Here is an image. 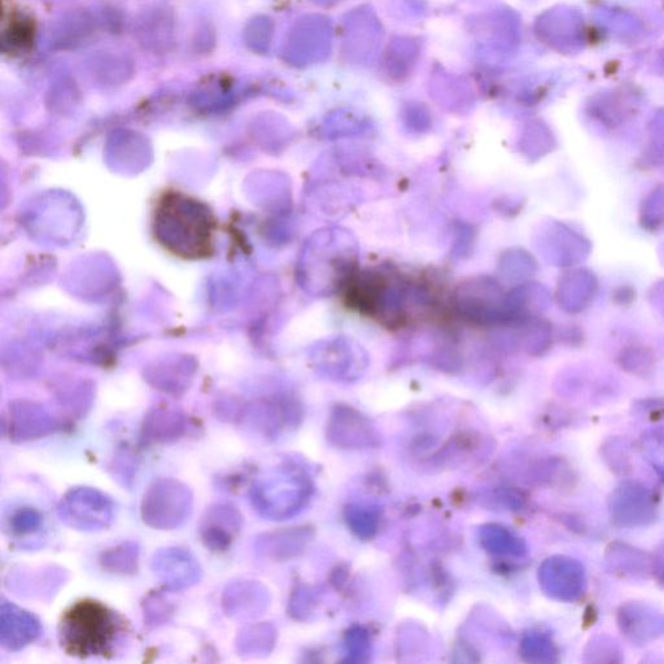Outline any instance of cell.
<instances>
[{
	"label": "cell",
	"mask_w": 664,
	"mask_h": 664,
	"mask_svg": "<svg viewBox=\"0 0 664 664\" xmlns=\"http://www.w3.org/2000/svg\"><path fill=\"white\" fill-rule=\"evenodd\" d=\"M360 246L355 234L340 226H327L305 242L297 277L305 293L330 297L347 289L358 274Z\"/></svg>",
	"instance_id": "obj_1"
},
{
	"label": "cell",
	"mask_w": 664,
	"mask_h": 664,
	"mask_svg": "<svg viewBox=\"0 0 664 664\" xmlns=\"http://www.w3.org/2000/svg\"><path fill=\"white\" fill-rule=\"evenodd\" d=\"M217 223L208 205L180 191L159 198L154 232L160 246L186 259L205 258L215 249Z\"/></svg>",
	"instance_id": "obj_2"
},
{
	"label": "cell",
	"mask_w": 664,
	"mask_h": 664,
	"mask_svg": "<svg viewBox=\"0 0 664 664\" xmlns=\"http://www.w3.org/2000/svg\"><path fill=\"white\" fill-rule=\"evenodd\" d=\"M129 636V623L96 600L75 602L61 616L58 637L67 654L79 658H111Z\"/></svg>",
	"instance_id": "obj_3"
},
{
	"label": "cell",
	"mask_w": 664,
	"mask_h": 664,
	"mask_svg": "<svg viewBox=\"0 0 664 664\" xmlns=\"http://www.w3.org/2000/svg\"><path fill=\"white\" fill-rule=\"evenodd\" d=\"M347 289L357 310L389 326L406 319L409 303L425 305L430 299L423 287L411 286L400 273L389 269L358 273Z\"/></svg>",
	"instance_id": "obj_4"
},
{
	"label": "cell",
	"mask_w": 664,
	"mask_h": 664,
	"mask_svg": "<svg viewBox=\"0 0 664 664\" xmlns=\"http://www.w3.org/2000/svg\"><path fill=\"white\" fill-rule=\"evenodd\" d=\"M315 483L307 469L285 461L252 483L249 500L256 513L268 521H287L308 505Z\"/></svg>",
	"instance_id": "obj_5"
},
{
	"label": "cell",
	"mask_w": 664,
	"mask_h": 664,
	"mask_svg": "<svg viewBox=\"0 0 664 664\" xmlns=\"http://www.w3.org/2000/svg\"><path fill=\"white\" fill-rule=\"evenodd\" d=\"M194 510V492L174 478H160L144 492L141 517L157 531H173L185 524Z\"/></svg>",
	"instance_id": "obj_6"
},
{
	"label": "cell",
	"mask_w": 664,
	"mask_h": 664,
	"mask_svg": "<svg viewBox=\"0 0 664 664\" xmlns=\"http://www.w3.org/2000/svg\"><path fill=\"white\" fill-rule=\"evenodd\" d=\"M452 300L457 315L469 324L494 328L508 323L507 295L491 276L463 280Z\"/></svg>",
	"instance_id": "obj_7"
},
{
	"label": "cell",
	"mask_w": 664,
	"mask_h": 664,
	"mask_svg": "<svg viewBox=\"0 0 664 664\" xmlns=\"http://www.w3.org/2000/svg\"><path fill=\"white\" fill-rule=\"evenodd\" d=\"M118 507L111 496L93 487H72L61 498L57 514L61 523L85 533L110 529L116 519Z\"/></svg>",
	"instance_id": "obj_8"
},
{
	"label": "cell",
	"mask_w": 664,
	"mask_h": 664,
	"mask_svg": "<svg viewBox=\"0 0 664 664\" xmlns=\"http://www.w3.org/2000/svg\"><path fill=\"white\" fill-rule=\"evenodd\" d=\"M313 366L320 377L339 384L360 380L370 365L366 349L354 338L335 335L316 343L310 350Z\"/></svg>",
	"instance_id": "obj_9"
},
{
	"label": "cell",
	"mask_w": 664,
	"mask_h": 664,
	"mask_svg": "<svg viewBox=\"0 0 664 664\" xmlns=\"http://www.w3.org/2000/svg\"><path fill=\"white\" fill-rule=\"evenodd\" d=\"M303 413L297 403L289 399L266 400L252 403L239 411L236 425L265 440H277L285 430L302 422Z\"/></svg>",
	"instance_id": "obj_10"
},
{
	"label": "cell",
	"mask_w": 664,
	"mask_h": 664,
	"mask_svg": "<svg viewBox=\"0 0 664 664\" xmlns=\"http://www.w3.org/2000/svg\"><path fill=\"white\" fill-rule=\"evenodd\" d=\"M70 580V572L58 564H19L9 571L4 585L19 599L51 602Z\"/></svg>",
	"instance_id": "obj_11"
},
{
	"label": "cell",
	"mask_w": 664,
	"mask_h": 664,
	"mask_svg": "<svg viewBox=\"0 0 664 664\" xmlns=\"http://www.w3.org/2000/svg\"><path fill=\"white\" fill-rule=\"evenodd\" d=\"M330 445L341 449H369L380 446V433L368 417L357 409L339 403L334 407L326 427Z\"/></svg>",
	"instance_id": "obj_12"
},
{
	"label": "cell",
	"mask_w": 664,
	"mask_h": 664,
	"mask_svg": "<svg viewBox=\"0 0 664 664\" xmlns=\"http://www.w3.org/2000/svg\"><path fill=\"white\" fill-rule=\"evenodd\" d=\"M67 426L70 423L50 413L41 403L24 400L11 403L4 421V430L14 445L48 438Z\"/></svg>",
	"instance_id": "obj_13"
},
{
	"label": "cell",
	"mask_w": 664,
	"mask_h": 664,
	"mask_svg": "<svg viewBox=\"0 0 664 664\" xmlns=\"http://www.w3.org/2000/svg\"><path fill=\"white\" fill-rule=\"evenodd\" d=\"M151 571L167 592L190 590L202 582L203 568L196 556L185 548L167 546L152 555Z\"/></svg>",
	"instance_id": "obj_14"
},
{
	"label": "cell",
	"mask_w": 664,
	"mask_h": 664,
	"mask_svg": "<svg viewBox=\"0 0 664 664\" xmlns=\"http://www.w3.org/2000/svg\"><path fill=\"white\" fill-rule=\"evenodd\" d=\"M224 613L235 622H252L262 617L272 605L269 588L259 580L236 579L227 583L221 597Z\"/></svg>",
	"instance_id": "obj_15"
},
{
	"label": "cell",
	"mask_w": 664,
	"mask_h": 664,
	"mask_svg": "<svg viewBox=\"0 0 664 664\" xmlns=\"http://www.w3.org/2000/svg\"><path fill=\"white\" fill-rule=\"evenodd\" d=\"M539 583L549 597L563 602L582 599L586 588L582 564L561 555L551 556L541 564Z\"/></svg>",
	"instance_id": "obj_16"
},
{
	"label": "cell",
	"mask_w": 664,
	"mask_h": 664,
	"mask_svg": "<svg viewBox=\"0 0 664 664\" xmlns=\"http://www.w3.org/2000/svg\"><path fill=\"white\" fill-rule=\"evenodd\" d=\"M244 518L233 503H213L198 522V538L212 553H225L241 535Z\"/></svg>",
	"instance_id": "obj_17"
},
{
	"label": "cell",
	"mask_w": 664,
	"mask_h": 664,
	"mask_svg": "<svg viewBox=\"0 0 664 664\" xmlns=\"http://www.w3.org/2000/svg\"><path fill=\"white\" fill-rule=\"evenodd\" d=\"M40 617L28 610L2 601L0 605V646L7 652L18 653L42 636Z\"/></svg>",
	"instance_id": "obj_18"
},
{
	"label": "cell",
	"mask_w": 664,
	"mask_h": 664,
	"mask_svg": "<svg viewBox=\"0 0 664 664\" xmlns=\"http://www.w3.org/2000/svg\"><path fill=\"white\" fill-rule=\"evenodd\" d=\"M364 202L361 190L331 177H323L313 191V205L325 219H339L349 215Z\"/></svg>",
	"instance_id": "obj_19"
},
{
	"label": "cell",
	"mask_w": 664,
	"mask_h": 664,
	"mask_svg": "<svg viewBox=\"0 0 664 664\" xmlns=\"http://www.w3.org/2000/svg\"><path fill=\"white\" fill-rule=\"evenodd\" d=\"M313 538L309 527H295L263 533L255 540L254 549L259 559L272 562H286L304 553Z\"/></svg>",
	"instance_id": "obj_20"
},
{
	"label": "cell",
	"mask_w": 664,
	"mask_h": 664,
	"mask_svg": "<svg viewBox=\"0 0 664 664\" xmlns=\"http://www.w3.org/2000/svg\"><path fill=\"white\" fill-rule=\"evenodd\" d=\"M188 429L187 417L173 408L157 407L144 417L141 427L143 447L170 446L185 437Z\"/></svg>",
	"instance_id": "obj_21"
},
{
	"label": "cell",
	"mask_w": 664,
	"mask_h": 664,
	"mask_svg": "<svg viewBox=\"0 0 664 664\" xmlns=\"http://www.w3.org/2000/svg\"><path fill=\"white\" fill-rule=\"evenodd\" d=\"M654 500L645 487L624 484L612 498L614 521L624 527L644 525L653 521Z\"/></svg>",
	"instance_id": "obj_22"
},
{
	"label": "cell",
	"mask_w": 664,
	"mask_h": 664,
	"mask_svg": "<svg viewBox=\"0 0 664 664\" xmlns=\"http://www.w3.org/2000/svg\"><path fill=\"white\" fill-rule=\"evenodd\" d=\"M621 630L636 643H647L664 632V616L645 605L624 606L620 614Z\"/></svg>",
	"instance_id": "obj_23"
},
{
	"label": "cell",
	"mask_w": 664,
	"mask_h": 664,
	"mask_svg": "<svg viewBox=\"0 0 664 664\" xmlns=\"http://www.w3.org/2000/svg\"><path fill=\"white\" fill-rule=\"evenodd\" d=\"M278 631L272 623H254L242 629L235 639V651L243 658H265L276 648Z\"/></svg>",
	"instance_id": "obj_24"
},
{
	"label": "cell",
	"mask_w": 664,
	"mask_h": 664,
	"mask_svg": "<svg viewBox=\"0 0 664 664\" xmlns=\"http://www.w3.org/2000/svg\"><path fill=\"white\" fill-rule=\"evenodd\" d=\"M478 538L484 551L493 555L521 559L529 552L523 539L501 524L488 523L480 527Z\"/></svg>",
	"instance_id": "obj_25"
},
{
	"label": "cell",
	"mask_w": 664,
	"mask_h": 664,
	"mask_svg": "<svg viewBox=\"0 0 664 664\" xmlns=\"http://www.w3.org/2000/svg\"><path fill=\"white\" fill-rule=\"evenodd\" d=\"M141 562V545L139 541H124L114 545L99 556V563L110 574L134 576L139 574Z\"/></svg>",
	"instance_id": "obj_26"
},
{
	"label": "cell",
	"mask_w": 664,
	"mask_h": 664,
	"mask_svg": "<svg viewBox=\"0 0 664 664\" xmlns=\"http://www.w3.org/2000/svg\"><path fill=\"white\" fill-rule=\"evenodd\" d=\"M345 518L350 532L362 541L377 535L380 522V511L376 507L353 503L345 511Z\"/></svg>",
	"instance_id": "obj_27"
},
{
	"label": "cell",
	"mask_w": 664,
	"mask_h": 664,
	"mask_svg": "<svg viewBox=\"0 0 664 664\" xmlns=\"http://www.w3.org/2000/svg\"><path fill=\"white\" fill-rule=\"evenodd\" d=\"M319 593L315 588L305 583H297L289 595L287 613L292 620L307 622L316 613Z\"/></svg>",
	"instance_id": "obj_28"
},
{
	"label": "cell",
	"mask_w": 664,
	"mask_h": 664,
	"mask_svg": "<svg viewBox=\"0 0 664 664\" xmlns=\"http://www.w3.org/2000/svg\"><path fill=\"white\" fill-rule=\"evenodd\" d=\"M175 606L163 592H150L142 601L143 622L150 630L164 627L174 615Z\"/></svg>",
	"instance_id": "obj_29"
},
{
	"label": "cell",
	"mask_w": 664,
	"mask_h": 664,
	"mask_svg": "<svg viewBox=\"0 0 664 664\" xmlns=\"http://www.w3.org/2000/svg\"><path fill=\"white\" fill-rule=\"evenodd\" d=\"M522 658L529 663H552L556 660V651L552 641L540 633L527 635L521 645Z\"/></svg>",
	"instance_id": "obj_30"
},
{
	"label": "cell",
	"mask_w": 664,
	"mask_h": 664,
	"mask_svg": "<svg viewBox=\"0 0 664 664\" xmlns=\"http://www.w3.org/2000/svg\"><path fill=\"white\" fill-rule=\"evenodd\" d=\"M531 266V259L524 252L509 249L503 252L500 257L498 273L503 279L514 282L525 277L530 273Z\"/></svg>",
	"instance_id": "obj_31"
},
{
	"label": "cell",
	"mask_w": 664,
	"mask_h": 664,
	"mask_svg": "<svg viewBox=\"0 0 664 664\" xmlns=\"http://www.w3.org/2000/svg\"><path fill=\"white\" fill-rule=\"evenodd\" d=\"M43 514L35 508L24 507L13 511L10 517V530L14 535H32L42 530Z\"/></svg>",
	"instance_id": "obj_32"
},
{
	"label": "cell",
	"mask_w": 664,
	"mask_h": 664,
	"mask_svg": "<svg viewBox=\"0 0 664 664\" xmlns=\"http://www.w3.org/2000/svg\"><path fill=\"white\" fill-rule=\"evenodd\" d=\"M347 658L349 663H366L370 661L371 639L362 627H353L346 635Z\"/></svg>",
	"instance_id": "obj_33"
},
{
	"label": "cell",
	"mask_w": 664,
	"mask_h": 664,
	"mask_svg": "<svg viewBox=\"0 0 664 664\" xmlns=\"http://www.w3.org/2000/svg\"><path fill=\"white\" fill-rule=\"evenodd\" d=\"M112 477L116 478L124 487H132L136 471L134 454L122 450L111 462Z\"/></svg>",
	"instance_id": "obj_34"
},
{
	"label": "cell",
	"mask_w": 664,
	"mask_h": 664,
	"mask_svg": "<svg viewBox=\"0 0 664 664\" xmlns=\"http://www.w3.org/2000/svg\"><path fill=\"white\" fill-rule=\"evenodd\" d=\"M456 241L452 249V256L456 258H464L469 256L474 244V228L468 224H458L454 231Z\"/></svg>",
	"instance_id": "obj_35"
},
{
	"label": "cell",
	"mask_w": 664,
	"mask_h": 664,
	"mask_svg": "<svg viewBox=\"0 0 664 664\" xmlns=\"http://www.w3.org/2000/svg\"><path fill=\"white\" fill-rule=\"evenodd\" d=\"M645 449L653 467L664 477V431L653 432L652 437L646 439Z\"/></svg>",
	"instance_id": "obj_36"
},
{
	"label": "cell",
	"mask_w": 664,
	"mask_h": 664,
	"mask_svg": "<svg viewBox=\"0 0 664 664\" xmlns=\"http://www.w3.org/2000/svg\"><path fill=\"white\" fill-rule=\"evenodd\" d=\"M654 568L656 576H658L660 582L664 585V545L662 546L658 556H656Z\"/></svg>",
	"instance_id": "obj_37"
}]
</instances>
